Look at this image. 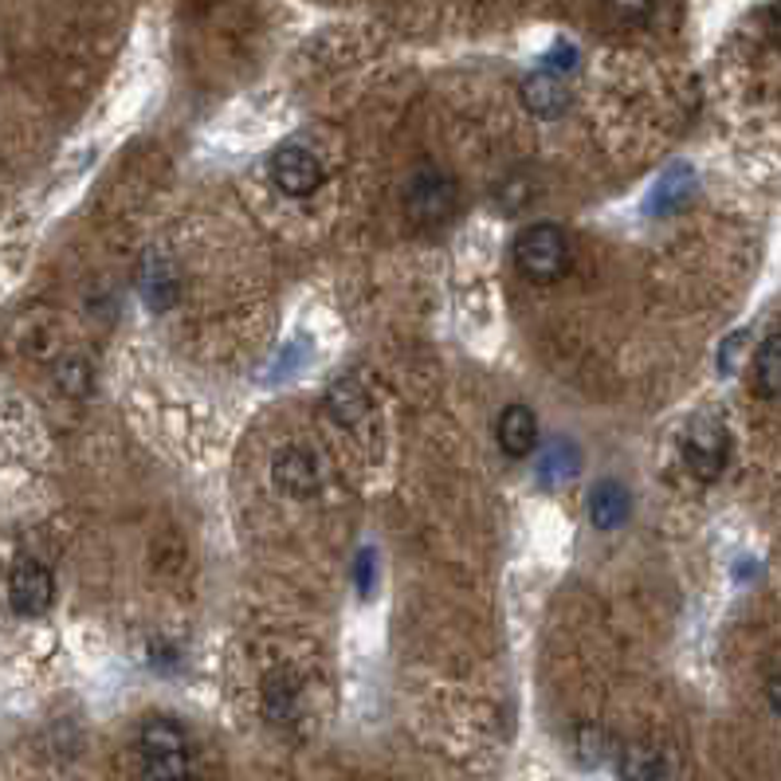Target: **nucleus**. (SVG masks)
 Returning a JSON list of instances; mask_svg holds the SVG:
<instances>
[{"instance_id": "obj_15", "label": "nucleus", "mask_w": 781, "mask_h": 781, "mask_svg": "<svg viewBox=\"0 0 781 781\" xmlns=\"http://www.w3.org/2000/svg\"><path fill=\"white\" fill-rule=\"evenodd\" d=\"M754 381L766 397H781V334L762 342L758 358H754Z\"/></svg>"}, {"instance_id": "obj_5", "label": "nucleus", "mask_w": 781, "mask_h": 781, "mask_svg": "<svg viewBox=\"0 0 781 781\" xmlns=\"http://www.w3.org/2000/svg\"><path fill=\"white\" fill-rule=\"evenodd\" d=\"M272 173H275V185L287 193V197H307L314 188L322 185V165L311 150H302V146H283L272 161Z\"/></svg>"}, {"instance_id": "obj_14", "label": "nucleus", "mask_w": 781, "mask_h": 781, "mask_svg": "<svg viewBox=\"0 0 781 781\" xmlns=\"http://www.w3.org/2000/svg\"><path fill=\"white\" fill-rule=\"evenodd\" d=\"M621 778L624 781H659L664 778V754L656 746L632 743L621 750Z\"/></svg>"}, {"instance_id": "obj_9", "label": "nucleus", "mask_w": 781, "mask_h": 781, "mask_svg": "<svg viewBox=\"0 0 781 781\" xmlns=\"http://www.w3.org/2000/svg\"><path fill=\"white\" fill-rule=\"evenodd\" d=\"M691 188H696V173H691L688 165H671V170L656 181V188H652L648 208L656 217H668V213H676V208L691 197Z\"/></svg>"}, {"instance_id": "obj_4", "label": "nucleus", "mask_w": 781, "mask_h": 781, "mask_svg": "<svg viewBox=\"0 0 781 781\" xmlns=\"http://www.w3.org/2000/svg\"><path fill=\"white\" fill-rule=\"evenodd\" d=\"M684 456H688V468L699 480H715L726 463V428L711 416L691 421L688 436H684Z\"/></svg>"}, {"instance_id": "obj_2", "label": "nucleus", "mask_w": 781, "mask_h": 781, "mask_svg": "<svg viewBox=\"0 0 781 781\" xmlns=\"http://www.w3.org/2000/svg\"><path fill=\"white\" fill-rule=\"evenodd\" d=\"M141 754H146V770L153 781H185L188 773V746L185 735L165 719H153L141 731Z\"/></svg>"}, {"instance_id": "obj_6", "label": "nucleus", "mask_w": 781, "mask_h": 781, "mask_svg": "<svg viewBox=\"0 0 781 781\" xmlns=\"http://www.w3.org/2000/svg\"><path fill=\"white\" fill-rule=\"evenodd\" d=\"M9 597L20 617H44L51 609V597H56V582H51V574L39 562H24L12 574Z\"/></svg>"}, {"instance_id": "obj_18", "label": "nucleus", "mask_w": 781, "mask_h": 781, "mask_svg": "<svg viewBox=\"0 0 781 781\" xmlns=\"http://www.w3.org/2000/svg\"><path fill=\"white\" fill-rule=\"evenodd\" d=\"M770 703H773V711H778V715H781V676L770 684Z\"/></svg>"}, {"instance_id": "obj_13", "label": "nucleus", "mask_w": 781, "mask_h": 781, "mask_svg": "<svg viewBox=\"0 0 781 781\" xmlns=\"http://www.w3.org/2000/svg\"><path fill=\"white\" fill-rule=\"evenodd\" d=\"M141 295L158 307V311H165L173 302V295H177V275H173V267L161 260V255H150L146 264H141Z\"/></svg>"}, {"instance_id": "obj_17", "label": "nucleus", "mask_w": 781, "mask_h": 781, "mask_svg": "<svg viewBox=\"0 0 781 781\" xmlns=\"http://www.w3.org/2000/svg\"><path fill=\"white\" fill-rule=\"evenodd\" d=\"M550 64L574 67V47H570V44H558V51H550Z\"/></svg>"}, {"instance_id": "obj_7", "label": "nucleus", "mask_w": 781, "mask_h": 781, "mask_svg": "<svg viewBox=\"0 0 781 781\" xmlns=\"http://www.w3.org/2000/svg\"><path fill=\"white\" fill-rule=\"evenodd\" d=\"M495 436H499V448L510 460H522L538 444V416L527 405H507L499 413V424H495Z\"/></svg>"}, {"instance_id": "obj_19", "label": "nucleus", "mask_w": 781, "mask_h": 781, "mask_svg": "<svg viewBox=\"0 0 781 781\" xmlns=\"http://www.w3.org/2000/svg\"><path fill=\"white\" fill-rule=\"evenodd\" d=\"M770 20H773V24H770L773 39H778V44H781V4H778V9H773V12H770Z\"/></svg>"}, {"instance_id": "obj_11", "label": "nucleus", "mask_w": 781, "mask_h": 781, "mask_svg": "<svg viewBox=\"0 0 781 781\" xmlns=\"http://www.w3.org/2000/svg\"><path fill=\"white\" fill-rule=\"evenodd\" d=\"M577 463H582V456H577L574 444L554 440L542 452V460H538V480L547 483V487H562V483H570L577 475Z\"/></svg>"}, {"instance_id": "obj_10", "label": "nucleus", "mask_w": 781, "mask_h": 781, "mask_svg": "<svg viewBox=\"0 0 781 781\" xmlns=\"http://www.w3.org/2000/svg\"><path fill=\"white\" fill-rule=\"evenodd\" d=\"M522 99H527V106L538 114V118H554V114H562L565 106H570V91H565L558 76L527 79V87H522Z\"/></svg>"}, {"instance_id": "obj_1", "label": "nucleus", "mask_w": 781, "mask_h": 781, "mask_svg": "<svg viewBox=\"0 0 781 781\" xmlns=\"http://www.w3.org/2000/svg\"><path fill=\"white\" fill-rule=\"evenodd\" d=\"M570 260H574V248H570L565 228L530 225L527 232L518 236V267L535 283H550L558 275H565L570 272Z\"/></svg>"}, {"instance_id": "obj_8", "label": "nucleus", "mask_w": 781, "mask_h": 781, "mask_svg": "<svg viewBox=\"0 0 781 781\" xmlns=\"http://www.w3.org/2000/svg\"><path fill=\"white\" fill-rule=\"evenodd\" d=\"M629 507H632L629 491L617 480H601L589 491V518H594L597 530H617L629 518Z\"/></svg>"}, {"instance_id": "obj_16", "label": "nucleus", "mask_w": 781, "mask_h": 781, "mask_svg": "<svg viewBox=\"0 0 781 781\" xmlns=\"http://www.w3.org/2000/svg\"><path fill=\"white\" fill-rule=\"evenodd\" d=\"M330 413H338V421H358L366 413V397L354 381H342V386L330 389Z\"/></svg>"}, {"instance_id": "obj_3", "label": "nucleus", "mask_w": 781, "mask_h": 781, "mask_svg": "<svg viewBox=\"0 0 781 781\" xmlns=\"http://www.w3.org/2000/svg\"><path fill=\"white\" fill-rule=\"evenodd\" d=\"M405 208L416 225H444L456 208V185L436 170H421L405 188Z\"/></svg>"}, {"instance_id": "obj_12", "label": "nucleus", "mask_w": 781, "mask_h": 781, "mask_svg": "<svg viewBox=\"0 0 781 781\" xmlns=\"http://www.w3.org/2000/svg\"><path fill=\"white\" fill-rule=\"evenodd\" d=\"M275 480H279V487L291 491V495H307V491H314V483H319V468H314V460L307 452L291 448V452H283L279 463H275Z\"/></svg>"}]
</instances>
